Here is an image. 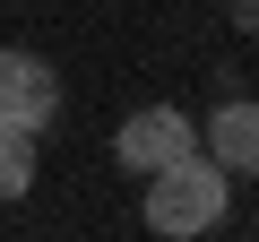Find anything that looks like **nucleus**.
<instances>
[{
  "label": "nucleus",
  "mask_w": 259,
  "mask_h": 242,
  "mask_svg": "<svg viewBox=\"0 0 259 242\" xmlns=\"http://www.w3.org/2000/svg\"><path fill=\"white\" fill-rule=\"evenodd\" d=\"M190 147H199V121L182 104H139V112H121V130H112V156L130 173H156V165H173Z\"/></svg>",
  "instance_id": "nucleus-3"
},
{
  "label": "nucleus",
  "mask_w": 259,
  "mask_h": 242,
  "mask_svg": "<svg viewBox=\"0 0 259 242\" xmlns=\"http://www.w3.org/2000/svg\"><path fill=\"white\" fill-rule=\"evenodd\" d=\"M0 121L35 130V139L61 121V69L44 52H26V44H0Z\"/></svg>",
  "instance_id": "nucleus-2"
},
{
  "label": "nucleus",
  "mask_w": 259,
  "mask_h": 242,
  "mask_svg": "<svg viewBox=\"0 0 259 242\" xmlns=\"http://www.w3.org/2000/svg\"><path fill=\"white\" fill-rule=\"evenodd\" d=\"M199 147H207L233 182H259V95H225V104L199 121Z\"/></svg>",
  "instance_id": "nucleus-4"
},
{
  "label": "nucleus",
  "mask_w": 259,
  "mask_h": 242,
  "mask_svg": "<svg viewBox=\"0 0 259 242\" xmlns=\"http://www.w3.org/2000/svg\"><path fill=\"white\" fill-rule=\"evenodd\" d=\"M35 165H44V139L0 121V199H26L35 190Z\"/></svg>",
  "instance_id": "nucleus-5"
},
{
  "label": "nucleus",
  "mask_w": 259,
  "mask_h": 242,
  "mask_svg": "<svg viewBox=\"0 0 259 242\" xmlns=\"http://www.w3.org/2000/svg\"><path fill=\"white\" fill-rule=\"evenodd\" d=\"M225 208H233V173H225L207 147H190V156H173V165L147 173V233H164V242L216 233Z\"/></svg>",
  "instance_id": "nucleus-1"
}]
</instances>
